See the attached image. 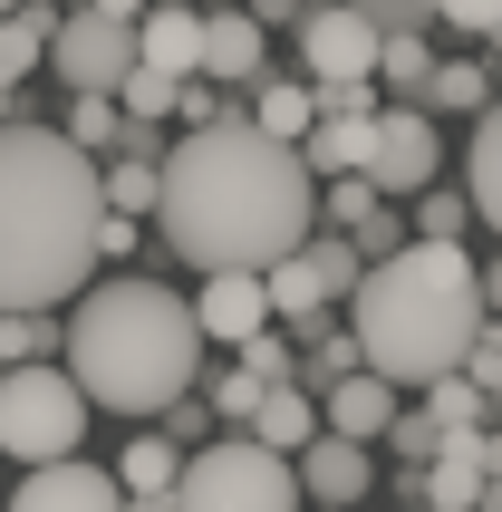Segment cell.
<instances>
[{"label":"cell","mask_w":502,"mask_h":512,"mask_svg":"<svg viewBox=\"0 0 502 512\" xmlns=\"http://www.w3.org/2000/svg\"><path fill=\"white\" fill-rule=\"evenodd\" d=\"M155 223L194 271H271L319 223V174L261 126L223 116L174 145V165H155Z\"/></svg>","instance_id":"obj_1"},{"label":"cell","mask_w":502,"mask_h":512,"mask_svg":"<svg viewBox=\"0 0 502 512\" xmlns=\"http://www.w3.org/2000/svg\"><path fill=\"white\" fill-rule=\"evenodd\" d=\"M97 155L10 116L0 126V310H58L97 271Z\"/></svg>","instance_id":"obj_2"},{"label":"cell","mask_w":502,"mask_h":512,"mask_svg":"<svg viewBox=\"0 0 502 512\" xmlns=\"http://www.w3.org/2000/svg\"><path fill=\"white\" fill-rule=\"evenodd\" d=\"M58 368H68V387L87 406H107V416H165L174 397H194V377H203L194 300H174L165 281L78 290V310L58 329Z\"/></svg>","instance_id":"obj_3"},{"label":"cell","mask_w":502,"mask_h":512,"mask_svg":"<svg viewBox=\"0 0 502 512\" xmlns=\"http://www.w3.org/2000/svg\"><path fill=\"white\" fill-rule=\"evenodd\" d=\"M348 339H358V368L387 377L396 397L406 387H435V377L464 368V348L483 329V281L464 242H396L387 261H367L358 290H348Z\"/></svg>","instance_id":"obj_4"},{"label":"cell","mask_w":502,"mask_h":512,"mask_svg":"<svg viewBox=\"0 0 502 512\" xmlns=\"http://www.w3.org/2000/svg\"><path fill=\"white\" fill-rule=\"evenodd\" d=\"M174 512H300L290 455L251 445V435H213V445H194L184 474H174Z\"/></svg>","instance_id":"obj_5"},{"label":"cell","mask_w":502,"mask_h":512,"mask_svg":"<svg viewBox=\"0 0 502 512\" xmlns=\"http://www.w3.org/2000/svg\"><path fill=\"white\" fill-rule=\"evenodd\" d=\"M87 416L97 406L68 387V368H49V358L39 368H0V455L20 474L29 464H68L87 445Z\"/></svg>","instance_id":"obj_6"},{"label":"cell","mask_w":502,"mask_h":512,"mask_svg":"<svg viewBox=\"0 0 502 512\" xmlns=\"http://www.w3.org/2000/svg\"><path fill=\"white\" fill-rule=\"evenodd\" d=\"M49 68L68 78V97H116L136 68V20H107L78 0L68 20H49Z\"/></svg>","instance_id":"obj_7"},{"label":"cell","mask_w":502,"mask_h":512,"mask_svg":"<svg viewBox=\"0 0 502 512\" xmlns=\"http://www.w3.org/2000/svg\"><path fill=\"white\" fill-rule=\"evenodd\" d=\"M358 242L348 232H309L300 252H280L271 271H261V290H271V319H309V310H338L348 290H358Z\"/></svg>","instance_id":"obj_8"},{"label":"cell","mask_w":502,"mask_h":512,"mask_svg":"<svg viewBox=\"0 0 502 512\" xmlns=\"http://www.w3.org/2000/svg\"><path fill=\"white\" fill-rule=\"evenodd\" d=\"M435 165H445V136H435V116L425 107H377V126H367V184H377V203H406L435 184Z\"/></svg>","instance_id":"obj_9"},{"label":"cell","mask_w":502,"mask_h":512,"mask_svg":"<svg viewBox=\"0 0 502 512\" xmlns=\"http://www.w3.org/2000/svg\"><path fill=\"white\" fill-rule=\"evenodd\" d=\"M300 68H309V87H358V78H377V29L348 10V0H319L300 20Z\"/></svg>","instance_id":"obj_10"},{"label":"cell","mask_w":502,"mask_h":512,"mask_svg":"<svg viewBox=\"0 0 502 512\" xmlns=\"http://www.w3.org/2000/svg\"><path fill=\"white\" fill-rule=\"evenodd\" d=\"M10 512H126V493H116L107 464L68 455V464H29L20 493H10Z\"/></svg>","instance_id":"obj_11"},{"label":"cell","mask_w":502,"mask_h":512,"mask_svg":"<svg viewBox=\"0 0 502 512\" xmlns=\"http://www.w3.org/2000/svg\"><path fill=\"white\" fill-rule=\"evenodd\" d=\"M290 484H300V503H329V512H348L367 484H377V464H367V445H348V435H309L300 455H290Z\"/></svg>","instance_id":"obj_12"},{"label":"cell","mask_w":502,"mask_h":512,"mask_svg":"<svg viewBox=\"0 0 502 512\" xmlns=\"http://www.w3.org/2000/svg\"><path fill=\"white\" fill-rule=\"evenodd\" d=\"M194 329H203V348H213V339H223V348L261 339V329H271V290H261V271H203Z\"/></svg>","instance_id":"obj_13"},{"label":"cell","mask_w":502,"mask_h":512,"mask_svg":"<svg viewBox=\"0 0 502 512\" xmlns=\"http://www.w3.org/2000/svg\"><path fill=\"white\" fill-rule=\"evenodd\" d=\"M194 58H203V10L194 0H145L136 10V68L194 78Z\"/></svg>","instance_id":"obj_14"},{"label":"cell","mask_w":502,"mask_h":512,"mask_svg":"<svg viewBox=\"0 0 502 512\" xmlns=\"http://www.w3.org/2000/svg\"><path fill=\"white\" fill-rule=\"evenodd\" d=\"M319 397H329V406H319V426H329V435H348V445H377V435H387V416L406 406V397L387 387V377H367V368L329 377Z\"/></svg>","instance_id":"obj_15"},{"label":"cell","mask_w":502,"mask_h":512,"mask_svg":"<svg viewBox=\"0 0 502 512\" xmlns=\"http://www.w3.org/2000/svg\"><path fill=\"white\" fill-rule=\"evenodd\" d=\"M194 78H213V87H251L261 78V29H251V10H203Z\"/></svg>","instance_id":"obj_16"},{"label":"cell","mask_w":502,"mask_h":512,"mask_svg":"<svg viewBox=\"0 0 502 512\" xmlns=\"http://www.w3.org/2000/svg\"><path fill=\"white\" fill-rule=\"evenodd\" d=\"M251 445H271V455H300L309 435H319V397L309 387H261V406H251Z\"/></svg>","instance_id":"obj_17"},{"label":"cell","mask_w":502,"mask_h":512,"mask_svg":"<svg viewBox=\"0 0 502 512\" xmlns=\"http://www.w3.org/2000/svg\"><path fill=\"white\" fill-rule=\"evenodd\" d=\"M290 329H300V387H309V397H319V387H329V377H348V368H358V339H348V319H338V310H309V319H290Z\"/></svg>","instance_id":"obj_18"},{"label":"cell","mask_w":502,"mask_h":512,"mask_svg":"<svg viewBox=\"0 0 502 512\" xmlns=\"http://www.w3.org/2000/svg\"><path fill=\"white\" fill-rule=\"evenodd\" d=\"M309 78H251V126H261V136L271 145H300L309 136Z\"/></svg>","instance_id":"obj_19"},{"label":"cell","mask_w":502,"mask_h":512,"mask_svg":"<svg viewBox=\"0 0 502 512\" xmlns=\"http://www.w3.org/2000/svg\"><path fill=\"white\" fill-rule=\"evenodd\" d=\"M416 107L425 116H445V107H493V68H483V58H435V68H425V87H416Z\"/></svg>","instance_id":"obj_20"},{"label":"cell","mask_w":502,"mask_h":512,"mask_svg":"<svg viewBox=\"0 0 502 512\" xmlns=\"http://www.w3.org/2000/svg\"><path fill=\"white\" fill-rule=\"evenodd\" d=\"M49 20H58V10H39V0L0 10V78H10V87H20L29 68H49Z\"/></svg>","instance_id":"obj_21"},{"label":"cell","mask_w":502,"mask_h":512,"mask_svg":"<svg viewBox=\"0 0 502 512\" xmlns=\"http://www.w3.org/2000/svg\"><path fill=\"white\" fill-rule=\"evenodd\" d=\"M464 174H474V184H464V203H474L483 223L502 232V107L474 126V155H464Z\"/></svg>","instance_id":"obj_22"},{"label":"cell","mask_w":502,"mask_h":512,"mask_svg":"<svg viewBox=\"0 0 502 512\" xmlns=\"http://www.w3.org/2000/svg\"><path fill=\"white\" fill-rule=\"evenodd\" d=\"M483 416H493V397H483V387H474L464 368L425 387V426H435V435H464V426H483Z\"/></svg>","instance_id":"obj_23"},{"label":"cell","mask_w":502,"mask_h":512,"mask_svg":"<svg viewBox=\"0 0 502 512\" xmlns=\"http://www.w3.org/2000/svg\"><path fill=\"white\" fill-rule=\"evenodd\" d=\"M58 136L78 145V155H116V145H126V107H116V97H68V126H58Z\"/></svg>","instance_id":"obj_24"},{"label":"cell","mask_w":502,"mask_h":512,"mask_svg":"<svg viewBox=\"0 0 502 512\" xmlns=\"http://www.w3.org/2000/svg\"><path fill=\"white\" fill-rule=\"evenodd\" d=\"M174 474H184V455H174L165 435H136L116 455V493H174Z\"/></svg>","instance_id":"obj_25"},{"label":"cell","mask_w":502,"mask_h":512,"mask_svg":"<svg viewBox=\"0 0 502 512\" xmlns=\"http://www.w3.org/2000/svg\"><path fill=\"white\" fill-rule=\"evenodd\" d=\"M425 68H435V49H425V29H387V39H377V78H387L396 97H406V107H416Z\"/></svg>","instance_id":"obj_26"},{"label":"cell","mask_w":502,"mask_h":512,"mask_svg":"<svg viewBox=\"0 0 502 512\" xmlns=\"http://www.w3.org/2000/svg\"><path fill=\"white\" fill-rule=\"evenodd\" d=\"M97 194H107V213H155V155H107V174H97Z\"/></svg>","instance_id":"obj_27"},{"label":"cell","mask_w":502,"mask_h":512,"mask_svg":"<svg viewBox=\"0 0 502 512\" xmlns=\"http://www.w3.org/2000/svg\"><path fill=\"white\" fill-rule=\"evenodd\" d=\"M58 348V319L49 310H0V368H39Z\"/></svg>","instance_id":"obj_28"},{"label":"cell","mask_w":502,"mask_h":512,"mask_svg":"<svg viewBox=\"0 0 502 512\" xmlns=\"http://www.w3.org/2000/svg\"><path fill=\"white\" fill-rule=\"evenodd\" d=\"M116 107H126V116H145V126H165V116H174V78H165V68H126Z\"/></svg>","instance_id":"obj_29"},{"label":"cell","mask_w":502,"mask_h":512,"mask_svg":"<svg viewBox=\"0 0 502 512\" xmlns=\"http://www.w3.org/2000/svg\"><path fill=\"white\" fill-rule=\"evenodd\" d=\"M464 223H474L464 194H435V184L416 194V242H464Z\"/></svg>","instance_id":"obj_30"},{"label":"cell","mask_w":502,"mask_h":512,"mask_svg":"<svg viewBox=\"0 0 502 512\" xmlns=\"http://www.w3.org/2000/svg\"><path fill=\"white\" fill-rule=\"evenodd\" d=\"M242 368L261 377V387H300V358H290V339H280V319L261 329V339H242Z\"/></svg>","instance_id":"obj_31"},{"label":"cell","mask_w":502,"mask_h":512,"mask_svg":"<svg viewBox=\"0 0 502 512\" xmlns=\"http://www.w3.org/2000/svg\"><path fill=\"white\" fill-rule=\"evenodd\" d=\"M377 213V184L367 174H329V232H358Z\"/></svg>","instance_id":"obj_32"},{"label":"cell","mask_w":502,"mask_h":512,"mask_svg":"<svg viewBox=\"0 0 502 512\" xmlns=\"http://www.w3.org/2000/svg\"><path fill=\"white\" fill-rule=\"evenodd\" d=\"M348 10H358L377 39H387V29H435V0H348Z\"/></svg>","instance_id":"obj_33"},{"label":"cell","mask_w":502,"mask_h":512,"mask_svg":"<svg viewBox=\"0 0 502 512\" xmlns=\"http://www.w3.org/2000/svg\"><path fill=\"white\" fill-rule=\"evenodd\" d=\"M387 445H396V464L416 474V464H435V445H445V435L425 426V416H406V406H396V416H387Z\"/></svg>","instance_id":"obj_34"},{"label":"cell","mask_w":502,"mask_h":512,"mask_svg":"<svg viewBox=\"0 0 502 512\" xmlns=\"http://www.w3.org/2000/svg\"><path fill=\"white\" fill-rule=\"evenodd\" d=\"M502 0H435V29H454V39H493Z\"/></svg>","instance_id":"obj_35"},{"label":"cell","mask_w":502,"mask_h":512,"mask_svg":"<svg viewBox=\"0 0 502 512\" xmlns=\"http://www.w3.org/2000/svg\"><path fill=\"white\" fill-rule=\"evenodd\" d=\"M174 116H184V126H223V97H213V78H174ZM174 116H165V126H174Z\"/></svg>","instance_id":"obj_36"},{"label":"cell","mask_w":502,"mask_h":512,"mask_svg":"<svg viewBox=\"0 0 502 512\" xmlns=\"http://www.w3.org/2000/svg\"><path fill=\"white\" fill-rule=\"evenodd\" d=\"M348 242H358V261H387L396 242H406V213H387V203H377V213H367V223L348 232Z\"/></svg>","instance_id":"obj_37"},{"label":"cell","mask_w":502,"mask_h":512,"mask_svg":"<svg viewBox=\"0 0 502 512\" xmlns=\"http://www.w3.org/2000/svg\"><path fill=\"white\" fill-rule=\"evenodd\" d=\"M251 406H261V377H251V368H232L223 387H213V416H223V426H251Z\"/></svg>","instance_id":"obj_38"},{"label":"cell","mask_w":502,"mask_h":512,"mask_svg":"<svg viewBox=\"0 0 502 512\" xmlns=\"http://www.w3.org/2000/svg\"><path fill=\"white\" fill-rule=\"evenodd\" d=\"M165 416H174V435H165L174 455H194V445H213V406H194V397H174Z\"/></svg>","instance_id":"obj_39"},{"label":"cell","mask_w":502,"mask_h":512,"mask_svg":"<svg viewBox=\"0 0 502 512\" xmlns=\"http://www.w3.org/2000/svg\"><path fill=\"white\" fill-rule=\"evenodd\" d=\"M136 252V223H126V213H97V261H126Z\"/></svg>","instance_id":"obj_40"},{"label":"cell","mask_w":502,"mask_h":512,"mask_svg":"<svg viewBox=\"0 0 502 512\" xmlns=\"http://www.w3.org/2000/svg\"><path fill=\"white\" fill-rule=\"evenodd\" d=\"M474 281H483V310L502 319V252H493V261H474Z\"/></svg>","instance_id":"obj_41"},{"label":"cell","mask_w":502,"mask_h":512,"mask_svg":"<svg viewBox=\"0 0 502 512\" xmlns=\"http://www.w3.org/2000/svg\"><path fill=\"white\" fill-rule=\"evenodd\" d=\"M474 512H502V474H483V493H474Z\"/></svg>","instance_id":"obj_42"},{"label":"cell","mask_w":502,"mask_h":512,"mask_svg":"<svg viewBox=\"0 0 502 512\" xmlns=\"http://www.w3.org/2000/svg\"><path fill=\"white\" fill-rule=\"evenodd\" d=\"M87 10H107V20H136L145 0H87Z\"/></svg>","instance_id":"obj_43"},{"label":"cell","mask_w":502,"mask_h":512,"mask_svg":"<svg viewBox=\"0 0 502 512\" xmlns=\"http://www.w3.org/2000/svg\"><path fill=\"white\" fill-rule=\"evenodd\" d=\"M483 397H493V416H502V358H493V368H483Z\"/></svg>","instance_id":"obj_44"},{"label":"cell","mask_w":502,"mask_h":512,"mask_svg":"<svg viewBox=\"0 0 502 512\" xmlns=\"http://www.w3.org/2000/svg\"><path fill=\"white\" fill-rule=\"evenodd\" d=\"M0 126H10V78H0Z\"/></svg>","instance_id":"obj_45"},{"label":"cell","mask_w":502,"mask_h":512,"mask_svg":"<svg viewBox=\"0 0 502 512\" xmlns=\"http://www.w3.org/2000/svg\"><path fill=\"white\" fill-rule=\"evenodd\" d=\"M483 49H502V20H493V39H483Z\"/></svg>","instance_id":"obj_46"},{"label":"cell","mask_w":502,"mask_h":512,"mask_svg":"<svg viewBox=\"0 0 502 512\" xmlns=\"http://www.w3.org/2000/svg\"><path fill=\"white\" fill-rule=\"evenodd\" d=\"M493 107H502V78H493Z\"/></svg>","instance_id":"obj_47"}]
</instances>
